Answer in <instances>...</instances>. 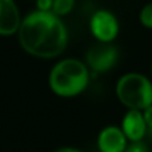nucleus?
<instances>
[{
	"instance_id": "1a4fd4ad",
	"label": "nucleus",
	"mask_w": 152,
	"mask_h": 152,
	"mask_svg": "<svg viewBox=\"0 0 152 152\" xmlns=\"http://www.w3.org/2000/svg\"><path fill=\"white\" fill-rule=\"evenodd\" d=\"M75 4L76 0H53L51 12L55 13L59 18H63V16L69 15L74 11Z\"/></svg>"
},
{
	"instance_id": "7ed1b4c3",
	"label": "nucleus",
	"mask_w": 152,
	"mask_h": 152,
	"mask_svg": "<svg viewBox=\"0 0 152 152\" xmlns=\"http://www.w3.org/2000/svg\"><path fill=\"white\" fill-rule=\"evenodd\" d=\"M119 102L128 110L143 111L152 104V81L139 72H128L116 81Z\"/></svg>"
},
{
	"instance_id": "4468645a",
	"label": "nucleus",
	"mask_w": 152,
	"mask_h": 152,
	"mask_svg": "<svg viewBox=\"0 0 152 152\" xmlns=\"http://www.w3.org/2000/svg\"><path fill=\"white\" fill-rule=\"evenodd\" d=\"M53 152H83V151L77 150V148H74V147H61V148L55 150Z\"/></svg>"
},
{
	"instance_id": "423d86ee",
	"label": "nucleus",
	"mask_w": 152,
	"mask_h": 152,
	"mask_svg": "<svg viewBox=\"0 0 152 152\" xmlns=\"http://www.w3.org/2000/svg\"><path fill=\"white\" fill-rule=\"evenodd\" d=\"M21 19L20 10L15 0H0V36L16 35Z\"/></svg>"
},
{
	"instance_id": "20e7f679",
	"label": "nucleus",
	"mask_w": 152,
	"mask_h": 152,
	"mask_svg": "<svg viewBox=\"0 0 152 152\" xmlns=\"http://www.w3.org/2000/svg\"><path fill=\"white\" fill-rule=\"evenodd\" d=\"M89 32L99 43H112L120 32L119 20L111 11L97 10L89 18Z\"/></svg>"
},
{
	"instance_id": "9d476101",
	"label": "nucleus",
	"mask_w": 152,
	"mask_h": 152,
	"mask_svg": "<svg viewBox=\"0 0 152 152\" xmlns=\"http://www.w3.org/2000/svg\"><path fill=\"white\" fill-rule=\"evenodd\" d=\"M139 21L144 28L152 29V1L145 4L139 12Z\"/></svg>"
},
{
	"instance_id": "f03ea898",
	"label": "nucleus",
	"mask_w": 152,
	"mask_h": 152,
	"mask_svg": "<svg viewBox=\"0 0 152 152\" xmlns=\"http://www.w3.org/2000/svg\"><path fill=\"white\" fill-rule=\"evenodd\" d=\"M89 68L75 58L59 60L48 76L51 91L60 97H75L83 94L89 84Z\"/></svg>"
},
{
	"instance_id": "39448f33",
	"label": "nucleus",
	"mask_w": 152,
	"mask_h": 152,
	"mask_svg": "<svg viewBox=\"0 0 152 152\" xmlns=\"http://www.w3.org/2000/svg\"><path fill=\"white\" fill-rule=\"evenodd\" d=\"M119 59V50L112 43H99L92 45L86 53V61L89 71L96 74L112 69L116 66Z\"/></svg>"
},
{
	"instance_id": "0eeeda50",
	"label": "nucleus",
	"mask_w": 152,
	"mask_h": 152,
	"mask_svg": "<svg viewBox=\"0 0 152 152\" xmlns=\"http://www.w3.org/2000/svg\"><path fill=\"white\" fill-rule=\"evenodd\" d=\"M97 148L100 152H124L128 145L124 132L120 127L108 126L97 135Z\"/></svg>"
},
{
	"instance_id": "ddd939ff",
	"label": "nucleus",
	"mask_w": 152,
	"mask_h": 152,
	"mask_svg": "<svg viewBox=\"0 0 152 152\" xmlns=\"http://www.w3.org/2000/svg\"><path fill=\"white\" fill-rule=\"evenodd\" d=\"M53 0H36V10L39 11H51Z\"/></svg>"
},
{
	"instance_id": "f8f14e48",
	"label": "nucleus",
	"mask_w": 152,
	"mask_h": 152,
	"mask_svg": "<svg viewBox=\"0 0 152 152\" xmlns=\"http://www.w3.org/2000/svg\"><path fill=\"white\" fill-rule=\"evenodd\" d=\"M124 152H150V151H148L147 145L143 144L142 142H134V143H128Z\"/></svg>"
},
{
	"instance_id": "9b49d317",
	"label": "nucleus",
	"mask_w": 152,
	"mask_h": 152,
	"mask_svg": "<svg viewBox=\"0 0 152 152\" xmlns=\"http://www.w3.org/2000/svg\"><path fill=\"white\" fill-rule=\"evenodd\" d=\"M143 116H144V121L147 126V134L152 137V104L143 110Z\"/></svg>"
},
{
	"instance_id": "f257e3e1",
	"label": "nucleus",
	"mask_w": 152,
	"mask_h": 152,
	"mask_svg": "<svg viewBox=\"0 0 152 152\" xmlns=\"http://www.w3.org/2000/svg\"><path fill=\"white\" fill-rule=\"evenodd\" d=\"M16 36L24 52L39 59L58 58L68 44L66 24L51 11L35 10L26 15Z\"/></svg>"
},
{
	"instance_id": "6e6552de",
	"label": "nucleus",
	"mask_w": 152,
	"mask_h": 152,
	"mask_svg": "<svg viewBox=\"0 0 152 152\" xmlns=\"http://www.w3.org/2000/svg\"><path fill=\"white\" fill-rule=\"evenodd\" d=\"M120 128L129 143L142 142L147 135V126L144 121L143 111L128 110L123 116Z\"/></svg>"
}]
</instances>
